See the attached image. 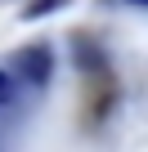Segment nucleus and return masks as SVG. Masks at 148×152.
Instances as JSON below:
<instances>
[{
    "label": "nucleus",
    "instance_id": "20e7f679",
    "mask_svg": "<svg viewBox=\"0 0 148 152\" xmlns=\"http://www.w3.org/2000/svg\"><path fill=\"white\" fill-rule=\"evenodd\" d=\"M126 5H135V9H148V0H126Z\"/></svg>",
    "mask_w": 148,
    "mask_h": 152
},
{
    "label": "nucleus",
    "instance_id": "7ed1b4c3",
    "mask_svg": "<svg viewBox=\"0 0 148 152\" xmlns=\"http://www.w3.org/2000/svg\"><path fill=\"white\" fill-rule=\"evenodd\" d=\"M5 103H14V81L0 72V107H5Z\"/></svg>",
    "mask_w": 148,
    "mask_h": 152
},
{
    "label": "nucleus",
    "instance_id": "f257e3e1",
    "mask_svg": "<svg viewBox=\"0 0 148 152\" xmlns=\"http://www.w3.org/2000/svg\"><path fill=\"white\" fill-rule=\"evenodd\" d=\"M49 67H54V58H49L45 45L18 54V76H23V81H32V85H45V81H49Z\"/></svg>",
    "mask_w": 148,
    "mask_h": 152
},
{
    "label": "nucleus",
    "instance_id": "f03ea898",
    "mask_svg": "<svg viewBox=\"0 0 148 152\" xmlns=\"http://www.w3.org/2000/svg\"><path fill=\"white\" fill-rule=\"evenodd\" d=\"M67 0H32V5L23 9V18H45V14H54V9H63Z\"/></svg>",
    "mask_w": 148,
    "mask_h": 152
}]
</instances>
